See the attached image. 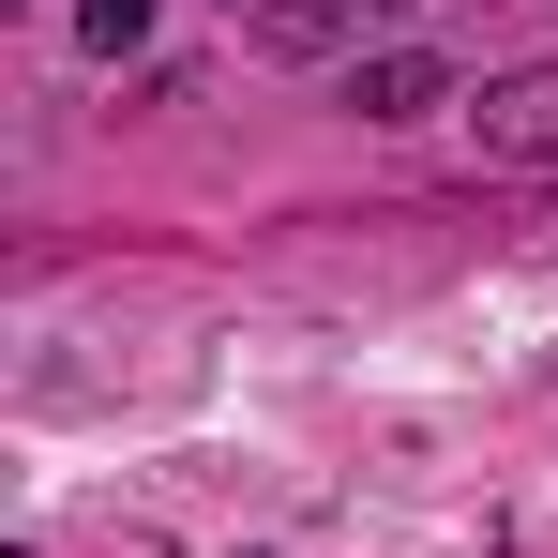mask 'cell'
<instances>
[{
  "mask_svg": "<svg viewBox=\"0 0 558 558\" xmlns=\"http://www.w3.org/2000/svg\"><path fill=\"white\" fill-rule=\"evenodd\" d=\"M468 136H483V167H558V61H513V76H483Z\"/></svg>",
  "mask_w": 558,
  "mask_h": 558,
  "instance_id": "cell-1",
  "label": "cell"
},
{
  "mask_svg": "<svg viewBox=\"0 0 558 558\" xmlns=\"http://www.w3.org/2000/svg\"><path fill=\"white\" fill-rule=\"evenodd\" d=\"M348 106H363V121H423V106H453V61H438V46H377L363 76H348Z\"/></svg>",
  "mask_w": 558,
  "mask_h": 558,
  "instance_id": "cell-2",
  "label": "cell"
},
{
  "mask_svg": "<svg viewBox=\"0 0 558 558\" xmlns=\"http://www.w3.org/2000/svg\"><path fill=\"white\" fill-rule=\"evenodd\" d=\"M377 15H408V0H377Z\"/></svg>",
  "mask_w": 558,
  "mask_h": 558,
  "instance_id": "cell-5",
  "label": "cell"
},
{
  "mask_svg": "<svg viewBox=\"0 0 558 558\" xmlns=\"http://www.w3.org/2000/svg\"><path fill=\"white\" fill-rule=\"evenodd\" d=\"M348 15H363V0H242V46H257V61H332Z\"/></svg>",
  "mask_w": 558,
  "mask_h": 558,
  "instance_id": "cell-3",
  "label": "cell"
},
{
  "mask_svg": "<svg viewBox=\"0 0 558 558\" xmlns=\"http://www.w3.org/2000/svg\"><path fill=\"white\" fill-rule=\"evenodd\" d=\"M151 15H167V0H76V46L121 61V46H151Z\"/></svg>",
  "mask_w": 558,
  "mask_h": 558,
  "instance_id": "cell-4",
  "label": "cell"
}]
</instances>
